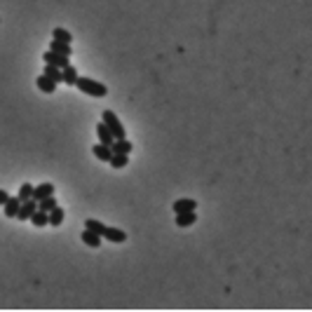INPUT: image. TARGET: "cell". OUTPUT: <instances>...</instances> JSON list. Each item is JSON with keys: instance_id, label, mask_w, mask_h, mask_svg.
<instances>
[{"instance_id": "21", "label": "cell", "mask_w": 312, "mask_h": 312, "mask_svg": "<svg viewBox=\"0 0 312 312\" xmlns=\"http://www.w3.org/2000/svg\"><path fill=\"white\" fill-rule=\"evenodd\" d=\"M85 228L94 230L97 235H101V237H104V232H106V225H104L101 221H97V218H87V221H85Z\"/></svg>"}, {"instance_id": "17", "label": "cell", "mask_w": 312, "mask_h": 312, "mask_svg": "<svg viewBox=\"0 0 312 312\" xmlns=\"http://www.w3.org/2000/svg\"><path fill=\"white\" fill-rule=\"evenodd\" d=\"M31 223H33L36 228H45V225H50V214L43 211V209H38L36 214L31 216Z\"/></svg>"}, {"instance_id": "15", "label": "cell", "mask_w": 312, "mask_h": 312, "mask_svg": "<svg viewBox=\"0 0 312 312\" xmlns=\"http://www.w3.org/2000/svg\"><path fill=\"white\" fill-rule=\"evenodd\" d=\"M197 221V214L195 211H183V214H176V225L178 228H188Z\"/></svg>"}, {"instance_id": "13", "label": "cell", "mask_w": 312, "mask_h": 312, "mask_svg": "<svg viewBox=\"0 0 312 312\" xmlns=\"http://www.w3.org/2000/svg\"><path fill=\"white\" fill-rule=\"evenodd\" d=\"M45 75H47V78H52L54 82H56V85H59V82H63V68H59V66H52V63H45Z\"/></svg>"}, {"instance_id": "6", "label": "cell", "mask_w": 312, "mask_h": 312, "mask_svg": "<svg viewBox=\"0 0 312 312\" xmlns=\"http://www.w3.org/2000/svg\"><path fill=\"white\" fill-rule=\"evenodd\" d=\"M92 153H94V157H99L101 162H110V157H113V148L106 146V143H97V146L92 148Z\"/></svg>"}, {"instance_id": "7", "label": "cell", "mask_w": 312, "mask_h": 312, "mask_svg": "<svg viewBox=\"0 0 312 312\" xmlns=\"http://www.w3.org/2000/svg\"><path fill=\"white\" fill-rule=\"evenodd\" d=\"M104 237H106V240H110V242H115V244H122V242H127V232L120 230V228H108V225H106Z\"/></svg>"}, {"instance_id": "20", "label": "cell", "mask_w": 312, "mask_h": 312, "mask_svg": "<svg viewBox=\"0 0 312 312\" xmlns=\"http://www.w3.org/2000/svg\"><path fill=\"white\" fill-rule=\"evenodd\" d=\"M78 78H80V75H78V71H75V68H73L71 63H68V66L63 68V82H66V85H73V87H75V82H78Z\"/></svg>"}, {"instance_id": "25", "label": "cell", "mask_w": 312, "mask_h": 312, "mask_svg": "<svg viewBox=\"0 0 312 312\" xmlns=\"http://www.w3.org/2000/svg\"><path fill=\"white\" fill-rule=\"evenodd\" d=\"M7 200H9V195H7V193H5V190H0V207L5 205Z\"/></svg>"}, {"instance_id": "2", "label": "cell", "mask_w": 312, "mask_h": 312, "mask_svg": "<svg viewBox=\"0 0 312 312\" xmlns=\"http://www.w3.org/2000/svg\"><path fill=\"white\" fill-rule=\"evenodd\" d=\"M101 120L108 125V129L113 132V136H115V139H125V136H127V134H125V125L120 122V117H117L115 113L110 110V108H106V110L101 113Z\"/></svg>"}, {"instance_id": "22", "label": "cell", "mask_w": 312, "mask_h": 312, "mask_svg": "<svg viewBox=\"0 0 312 312\" xmlns=\"http://www.w3.org/2000/svg\"><path fill=\"white\" fill-rule=\"evenodd\" d=\"M54 207H56V200H54V195H50V197H45V200H38V209H43V211H52Z\"/></svg>"}, {"instance_id": "1", "label": "cell", "mask_w": 312, "mask_h": 312, "mask_svg": "<svg viewBox=\"0 0 312 312\" xmlns=\"http://www.w3.org/2000/svg\"><path fill=\"white\" fill-rule=\"evenodd\" d=\"M75 87L80 89L82 94H89V97H106L108 94V87L104 85V82H99V80H92V78H78V82H75Z\"/></svg>"}, {"instance_id": "11", "label": "cell", "mask_w": 312, "mask_h": 312, "mask_svg": "<svg viewBox=\"0 0 312 312\" xmlns=\"http://www.w3.org/2000/svg\"><path fill=\"white\" fill-rule=\"evenodd\" d=\"M195 207H197L195 200H176L171 209H174V214H183V211H195Z\"/></svg>"}, {"instance_id": "8", "label": "cell", "mask_w": 312, "mask_h": 312, "mask_svg": "<svg viewBox=\"0 0 312 312\" xmlns=\"http://www.w3.org/2000/svg\"><path fill=\"white\" fill-rule=\"evenodd\" d=\"M80 237L87 247H92V249H99V247H101V235H97V232L89 230V228H85V232H82Z\"/></svg>"}, {"instance_id": "24", "label": "cell", "mask_w": 312, "mask_h": 312, "mask_svg": "<svg viewBox=\"0 0 312 312\" xmlns=\"http://www.w3.org/2000/svg\"><path fill=\"white\" fill-rule=\"evenodd\" d=\"M31 197H33V186H31V183H24V186L19 188V200L26 202V200H31Z\"/></svg>"}, {"instance_id": "16", "label": "cell", "mask_w": 312, "mask_h": 312, "mask_svg": "<svg viewBox=\"0 0 312 312\" xmlns=\"http://www.w3.org/2000/svg\"><path fill=\"white\" fill-rule=\"evenodd\" d=\"M50 50H52V52H56V54H63V56H71V54H73L71 43H61V40H54V38H52Z\"/></svg>"}, {"instance_id": "23", "label": "cell", "mask_w": 312, "mask_h": 312, "mask_svg": "<svg viewBox=\"0 0 312 312\" xmlns=\"http://www.w3.org/2000/svg\"><path fill=\"white\" fill-rule=\"evenodd\" d=\"M52 36H54V40H61V43H71L73 40V36L66 31V28H54Z\"/></svg>"}, {"instance_id": "10", "label": "cell", "mask_w": 312, "mask_h": 312, "mask_svg": "<svg viewBox=\"0 0 312 312\" xmlns=\"http://www.w3.org/2000/svg\"><path fill=\"white\" fill-rule=\"evenodd\" d=\"M113 169H125L127 164H129V153H113V157L108 162Z\"/></svg>"}, {"instance_id": "12", "label": "cell", "mask_w": 312, "mask_h": 312, "mask_svg": "<svg viewBox=\"0 0 312 312\" xmlns=\"http://www.w3.org/2000/svg\"><path fill=\"white\" fill-rule=\"evenodd\" d=\"M36 85H38V89H40V92H45V94H52L54 89H56V82H54L52 78H47L45 73L36 80Z\"/></svg>"}, {"instance_id": "5", "label": "cell", "mask_w": 312, "mask_h": 312, "mask_svg": "<svg viewBox=\"0 0 312 312\" xmlns=\"http://www.w3.org/2000/svg\"><path fill=\"white\" fill-rule=\"evenodd\" d=\"M97 136H99V143H106V146H113V141H115L113 132L108 129V125L104 122V120L97 125Z\"/></svg>"}, {"instance_id": "18", "label": "cell", "mask_w": 312, "mask_h": 312, "mask_svg": "<svg viewBox=\"0 0 312 312\" xmlns=\"http://www.w3.org/2000/svg\"><path fill=\"white\" fill-rule=\"evenodd\" d=\"M63 216H66V211H63L61 207L56 205L52 211H50V225H54V228H56V225H61V223H63Z\"/></svg>"}, {"instance_id": "3", "label": "cell", "mask_w": 312, "mask_h": 312, "mask_svg": "<svg viewBox=\"0 0 312 312\" xmlns=\"http://www.w3.org/2000/svg\"><path fill=\"white\" fill-rule=\"evenodd\" d=\"M38 211V200L36 197H31L26 202H21L19 207V214H17V221H31V216Z\"/></svg>"}, {"instance_id": "14", "label": "cell", "mask_w": 312, "mask_h": 312, "mask_svg": "<svg viewBox=\"0 0 312 312\" xmlns=\"http://www.w3.org/2000/svg\"><path fill=\"white\" fill-rule=\"evenodd\" d=\"M50 195H54L52 183H40V186L33 188V197H36V200H45V197H50Z\"/></svg>"}, {"instance_id": "4", "label": "cell", "mask_w": 312, "mask_h": 312, "mask_svg": "<svg viewBox=\"0 0 312 312\" xmlns=\"http://www.w3.org/2000/svg\"><path fill=\"white\" fill-rule=\"evenodd\" d=\"M68 59H71V56H63V54H56V52H52V50L43 54V61H45V63H52V66H59V68H66V66L71 63Z\"/></svg>"}, {"instance_id": "19", "label": "cell", "mask_w": 312, "mask_h": 312, "mask_svg": "<svg viewBox=\"0 0 312 312\" xmlns=\"http://www.w3.org/2000/svg\"><path fill=\"white\" fill-rule=\"evenodd\" d=\"M110 148H113V153H132L134 146H132L129 141H127V136H125V139H115Z\"/></svg>"}, {"instance_id": "9", "label": "cell", "mask_w": 312, "mask_h": 312, "mask_svg": "<svg viewBox=\"0 0 312 312\" xmlns=\"http://www.w3.org/2000/svg\"><path fill=\"white\" fill-rule=\"evenodd\" d=\"M2 207H5V216H7V218H17L19 207H21V200H19V195L17 197H9Z\"/></svg>"}]
</instances>
